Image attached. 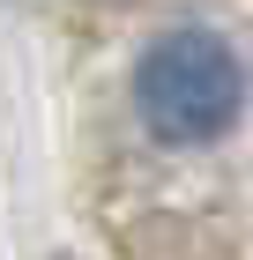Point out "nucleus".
<instances>
[{
	"mask_svg": "<svg viewBox=\"0 0 253 260\" xmlns=\"http://www.w3.org/2000/svg\"><path fill=\"white\" fill-rule=\"evenodd\" d=\"M134 104L156 141L201 149V141L231 134L238 104H246V67L216 30H164L134 67Z\"/></svg>",
	"mask_w": 253,
	"mask_h": 260,
	"instance_id": "f257e3e1",
	"label": "nucleus"
}]
</instances>
